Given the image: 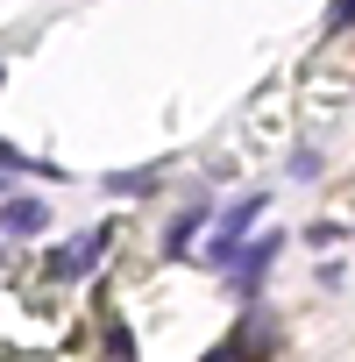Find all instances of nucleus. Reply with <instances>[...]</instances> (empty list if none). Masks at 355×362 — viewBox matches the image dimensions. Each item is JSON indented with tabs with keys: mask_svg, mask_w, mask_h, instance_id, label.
<instances>
[{
	"mask_svg": "<svg viewBox=\"0 0 355 362\" xmlns=\"http://www.w3.org/2000/svg\"><path fill=\"white\" fill-rule=\"evenodd\" d=\"M263 206H270V192H249V199H235V206L221 214V228H214V242L199 249V263L228 277V263H235V256H242V242L256 235V221H263Z\"/></svg>",
	"mask_w": 355,
	"mask_h": 362,
	"instance_id": "f257e3e1",
	"label": "nucleus"
},
{
	"mask_svg": "<svg viewBox=\"0 0 355 362\" xmlns=\"http://www.w3.org/2000/svg\"><path fill=\"white\" fill-rule=\"evenodd\" d=\"M277 249H284V235H277V228H270V235H256V242H242V256L228 263V284H235L242 298H256V291H263V277L277 270Z\"/></svg>",
	"mask_w": 355,
	"mask_h": 362,
	"instance_id": "f03ea898",
	"label": "nucleus"
},
{
	"mask_svg": "<svg viewBox=\"0 0 355 362\" xmlns=\"http://www.w3.org/2000/svg\"><path fill=\"white\" fill-rule=\"evenodd\" d=\"M100 256H107V228H86L50 256V277H86V270H100Z\"/></svg>",
	"mask_w": 355,
	"mask_h": 362,
	"instance_id": "7ed1b4c3",
	"label": "nucleus"
},
{
	"mask_svg": "<svg viewBox=\"0 0 355 362\" xmlns=\"http://www.w3.org/2000/svg\"><path fill=\"white\" fill-rule=\"evenodd\" d=\"M50 206L43 199H0V235H43Z\"/></svg>",
	"mask_w": 355,
	"mask_h": 362,
	"instance_id": "20e7f679",
	"label": "nucleus"
},
{
	"mask_svg": "<svg viewBox=\"0 0 355 362\" xmlns=\"http://www.w3.org/2000/svg\"><path fill=\"white\" fill-rule=\"evenodd\" d=\"M206 221H214V206H206V199H199V206H185V214H178V221H170V235H163V249L178 256V249H185V242H192V235L206 228Z\"/></svg>",
	"mask_w": 355,
	"mask_h": 362,
	"instance_id": "39448f33",
	"label": "nucleus"
},
{
	"mask_svg": "<svg viewBox=\"0 0 355 362\" xmlns=\"http://www.w3.org/2000/svg\"><path fill=\"white\" fill-rule=\"evenodd\" d=\"M156 177H163V170H114V177H107V192H114V199H149V192H156Z\"/></svg>",
	"mask_w": 355,
	"mask_h": 362,
	"instance_id": "423d86ee",
	"label": "nucleus"
},
{
	"mask_svg": "<svg viewBox=\"0 0 355 362\" xmlns=\"http://www.w3.org/2000/svg\"><path fill=\"white\" fill-rule=\"evenodd\" d=\"M199 362H249V327H242V334H228L221 348H206Z\"/></svg>",
	"mask_w": 355,
	"mask_h": 362,
	"instance_id": "0eeeda50",
	"label": "nucleus"
},
{
	"mask_svg": "<svg viewBox=\"0 0 355 362\" xmlns=\"http://www.w3.org/2000/svg\"><path fill=\"white\" fill-rule=\"evenodd\" d=\"M355 29V0H334V8H327V36H348Z\"/></svg>",
	"mask_w": 355,
	"mask_h": 362,
	"instance_id": "6e6552de",
	"label": "nucleus"
},
{
	"mask_svg": "<svg viewBox=\"0 0 355 362\" xmlns=\"http://www.w3.org/2000/svg\"><path fill=\"white\" fill-rule=\"evenodd\" d=\"M0 192H8V177H0Z\"/></svg>",
	"mask_w": 355,
	"mask_h": 362,
	"instance_id": "1a4fd4ad",
	"label": "nucleus"
},
{
	"mask_svg": "<svg viewBox=\"0 0 355 362\" xmlns=\"http://www.w3.org/2000/svg\"><path fill=\"white\" fill-rule=\"evenodd\" d=\"M0 86H8V71H0Z\"/></svg>",
	"mask_w": 355,
	"mask_h": 362,
	"instance_id": "9d476101",
	"label": "nucleus"
}]
</instances>
